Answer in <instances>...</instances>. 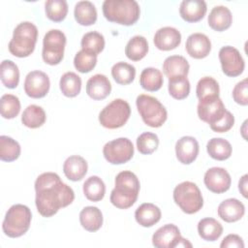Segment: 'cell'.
<instances>
[{
  "label": "cell",
  "instance_id": "obj_1",
  "mask_svg": "<svg viewBox=\"0 0 248 248\" xmlns=\"http://www.w3.org/2000/svg\"><path fill=\"white\" fill-rule=\"evenodd\" d=\"M35 203L43 217H51L60 208L71 204L75 200L73 189L63 183L55 172H44L35 181Z\"/></svg>",
  "mask_w": 248,
  "mask_h": 248
},
{
  "label": "cell",
  "instance_id": "obj_7",
  "mask_svg": "<svg viewBox=\"0 0 248 248\" xmlns=\"http://www.w3.org/2000/svg\"><path fill=\"white\" fill-rule=\"evenodd\" d=\"M173 201L186 214H194L203 206V199L201 190L191 181H184L175 186Z\"/></svg>",
  "mask_w": 248,
  "mask_h": 248
},
{
  "label": "cell",
  "instance_id": "obj_11",
  "mask_svg": "<svg viewBox=\"0 0 248 248\" xmlns=\"http://www.w3.org/2000/svg\"><path fill=\"white\" fill-rule=\"evenodd\" d=\"M219 60L223 73L228 77H238L244 71V59L233 46H226L221 47L219 50Z\"/></svg>",
  "mask_w": 248,
  "mask_h": 248
},
{
  "label": "cell",
  "instance_id": "obj_47",
  "mask_svg": "<svg viewBox=\"0 0 248 248\" xmlns=\"http://www.w3.org/2000/svg\"><path fill=\"white\" fill-rule=\"evenodd\" d=\"M221 248H243V239L237 234H228L220 244Z\"/></svg>",
  "mask_w": 248,
  "mask_h": 248
},
{
  "label": "cell",
  "instance_id": "obj_3",
  "mask_svg": "<svg viewBox=\"0 0 248 248\" xmlns=\"http://www.w3.org/2000/svg\"><path fill=\"white\" fill-rule=\"evenodd\" d=\"M103 14L110 22L130 26L140 18V9L135 0H106L103 3Z\"/></svg>",
  "mask_w": 248,
  "mask_h": 248
},
{
  "label": "cell",
  "instance_id": "obj_44",
  "mask_svg": "<svg viewBox=\"0 0 248 248\" xmlns=\"http://www.w3.org/2000/svg\"><path fill=\"white\" fill-rule=\"evenodd\" d=\"M159 145L158 136L151 132L140 134L137 139V147L140 153L148 155L153 153Z\"/></svg>",
  "mask_w": 248,
  "mask_h": 248
},
{
  "label": "cell",
  "instance_id": "obj_30",
  "mask_svg": "<svg viewBox=\"0 0 248 248\" xmlns=\"http://www.w3.org/2000/svg\"><path fill=\"white\" fill-rule=\"evenodd\" d=\"M164 83L163 75L160 70L156 68H145L142 70L140 76V86L149 92L158 91Z\"/></svg>",
  "mask_w": 248,
  "mask_h": 248
},
{
  "label": "cell",
  "instance_id": "obj_15",
  "mask_svg": "<svg viewBox=\"0 0 248 248\" xmlns=\"http://www.w3.org/2000/svg\"><path fill=\"white\" fill-rule=\"evenodd\" d=\"M199 142L191 136H184L180 138L175 143V154L177 160L183 165L193 163L199 154Z\"/></svg>",
  "mask_w": 248,
  "mask_h": 248
},
{
  "label": "cell",
  "instance_id": "obj_21",
  "mask_svg": "<svg viewBox=\"0 0 248 248\" xmlns=\"http://www.w3.org/2000/svg\"><path fill=\"white\" fill-rule=\"evenodd\" d=\"M207 11L203 0H184L179 7L180 16L187 22H197L203 18Z\"/></svg>",
  "mask_w": 248,
  "mask_h": 248
},
{
  "label": "cell",
  "instance_id": "obj_20",
  "mask_svg": "<svg viewBox=\"0 0 248 248\" xmlns=\"http://www.w3.org/2000/svg\"><path fill=\"white\" fill-rule=\"evenodd\" d=\"M244 213L245 206L237 199H227L218 206V216L227 223H233L240 220Z\"/></svg>",
  "mask_w": 248,
  "mask_h": 248
},
{
  "label": "cell",
  "instance_id": "obj_22",
  "mask_svg": "<svg viewBox=\"0 0 248 248\" xmlns=\"http://www.w3.org/2000/svg\"><path fill=\"white\" fill-rule=\"evenodd\" d=\"M87 162L78 155L68 157L63 164V171L65 176L72 181L81 180L87 172Z\"/></svg>",
  "mask_w": 248,
  "mask_h": 248
},
{
  "label": "cell",
  "instance_id": "obj_45",
  "mask_svg": "<svg viewBox=\"0 0 248 248\" xmlns=\"http://www.w3.org/2000/svg\"><path fill=\"white\" fill-rule=\"evenodd\" d=\"M232 98L234 102L241 106L248 105V83L247 78L236 83V85L232 89Z\"/></svg>",
  "mask_w": 248,
  "mask_h": 248
},
{
  "label": "cell",
  "instance_id": "obj_38",
  "mask_svg": "<svg viewBox=\"0 0 248 248\" xmlns=\"http://www.w3.org/2000/svg\"><path fill=\"white\" fill-rule=\"evenodd\" d=\"M111 76L116 83L126 85L135 79L136 69L126 62H117L111 68Z\"/></svg>",
  "mask_w": 248,
  "mask_h": 248
},
{
  "label": "cell",
  "instance_id": "obj_10",
  "mask_svg": "<svg viewBox=\"0 0 248 248\" xmlns=\"http://www.w3.org/2000/svg\"><path fill=\"white\" fill-rule=\"evenodd\" d=\"M103 154L105 159L112 165L125 164L134 155V145L129 139L118 138L104 145Z\"/></svg>",
  "mask_w": 248,
  "mask_h": 248
},
{
  "label": "cell",
  "instance_id": "obj_36",
  "mask_svg": "<svg viewBox=\"0 0 248 248\" xmlns=\"http://www.w3.org/2000/svg\"><path fill=\"white\" fill-rule=\"evenodd\" d=\"M80 45L82 50L94 55H98L105 47V38L101 33L91 31L82 36Z\"/></svg>",
  "mask_w": 248,
  "mask_h": 248
},
{
  "label": "cell",
  "instance_id": "obj_37",
  "mask_svg": "<svg viewBox=\"0 0 248 248\" xmlns=\"http://www.w3.org/2000/svg\"><path fill=\"white\" fill-rule=\"evenodd\" d=\"M19 143L8 136L0 137V159L4 162L16 161L20 155Z\"/></svg>",
  "mask_w": 248,
  "mask_h": 248
},
{
  "label": "cell",
  "instance_id": "obj_34",
  "mask_svg": "<svg viewBox=\"0 0 248 248\" xmlns=\"http://www.w3.org/2000/svg\"><path fill=\"white\" fill-rule=\"evenodd\" d=\"M0 78L6 87L16 88L19 82V71L16 64L9 59L3 60L0 66Z\"/></svg>",
  "mask_w": 248,
  "mask_h": 248
},
{
  "label": "cell",
  "instance_id": "obj_16",
  "mask_svg": "<svg viewBox=\"0 0 248 248\" xmlns=\"http://www.w3.org/2000/svg\"><path fill=\"white\" fill-rule=\"evenodd\" d=\"M180 236V231L175 225L167 224L154 232L152 244L157 248H176Z\"/></svg>",
  "mask_w": 248,
  "mask_h": 248
},
{
  "label": "cell",
  "instance_id": "obj_35",
  "mask_svg": "<svg viewBox=\"0 0 248 248\" xmlns=\"http://www.w3.org/2000/svg\"><path fill=\"white\" fill-rule=\"evenodd\" d=\"M59 86L64 96L74 98L78 96L81 90V78L74 72H67L62 75Z\"/></svg>",
  "mask_w": 248,
  "mask_h": 248
},
{
  "label": "cell",
  "instance_id": "obj_33",
  "mask_svg": "<svg viewBox=\"0 0 248 248\" xmlns=\"http://www.w3.org/2000/svg\"><path fill=\"white\" fill-rule=\"evenodd\" d=\"M82 189L85 198L91 202H99L105 197L106 185L104 181L97 175L88 177L83 183Z\"/></svg>",
  "mask_w": 248,
  "mask_h": 248
},
{
  "label": "cell",
  "instance_id": "obj_42",
  "mask_svg": "<svg viewBox=\"0 0 248 248\" xmlns=\"http://www.w3.org/2000/svg\"><path fill=\"white\" fill-rule=\"evenodd\" d=\"M169 93L176 100H183L190 93V82L187 77L173 78L169 79Z\"/></svg>",
  "mask_w": 248,
  "mask_h": 248
},
{
  "label": "cell",
  "instance_id": "obj_13",
  "mask_svg": "<svg viewBox=\"0 0 248 248\" xmlns=\"http://www.w3.org/2000/svg\"><path fill=\"white\" fill-rule=\"evenodd\" d=\"M50 81L47 75L42 71L29 72L24 80V91L27 96L40 99L45 97L49 90Z\"/></svg>",
  "mask_w": 248,
  "mask_h": 248
},
{
  "label": "cell",
  "instance_id": "obj_41",
  "mask_svg": "<svg viewBox=\"0 0 248 248\" xmlns=\"http://www.w3.org/2000/svg\"><path fill=\"white\" fill-rule=\"evenodd\" d=\"M20 111L19 99L13 94H4L0 99L1 116L6 119H13Z\"/></svg>",
  "mask_w": 248,
  "mask_h": 248
},
{
  "label": "cell",
  "instance_id": "obj_43",
  "mask_svg": "<svg viewBox=\"0 0 248 248\" xmlns=\"http://www.w3.org/2000/svg\"><path fill=\"white\" fill-rule=\"evenodd\" d=\"M97 64V55L88 53L84 50H79L77 52L74 58L75 68L82 74L91 72Z\"/></svg>",
  "mask_w": 248,
  "mask_h": 248
},
{
  "label": "cell",
  "instance_id": "obj_26",
  "mask_svg": "<svg viewBox=\"0 0 248 248\" xmlns=\"http://www.w3.org/2000/svg\"><path fill=\"white\" fill-rule=\"evenodd\" d=\"M79 222L88 232H97L103 225V214L96 206H86L79 213Z\"/></svg>",
  "mask_w": 248,
  "mask_h": 248
},
{
  "label": "cell",
  "instance_id": "obj_6",
  "mask_svg": "<svg viewBox=\"0 0 248 248\" xmlns=\"http://www.w3.org/2000/svg\"><path fill=\"white\" fill-rule=\"evenodd\" d=\"M136 105L142 121L149 127L159 128L168 118L166 108L155 97L140 94L137 97Z\"/></svg>",
  "mask_w": 248,
  "mask_h": 248
},
{
  "label": "cell",
  "instance_id": "obj_39",
  "mask_svg": "<svg viewBox=\"0 0 248 248\" xmlns=\"http://www.w3.org/2000/svg\"><path fill=\"white\" fill-rule=\"evenodd\" d=\"M219 84L217 80H215L211 77L202 78L197 84L196 93L199 101L207 99V98H215L219 97Z\"/></svg>",
  "mask_w": 248,
  "mask_h": 248
},
{
  "label": "cell",
  "instance_id": "obj_18",
  "mask_svg": "<svg viewBox=\"0 0 248 248\" xmlns=\"http://www.w3.org/2000/svg\"><path fill=\"white\" fill-rule=\"evenodd\" d=\"M187 53L196 59L206 57L211 50V42L209 38L202 33H193L186 41Z\"/></svg>",
  "mask_w": 248,
  "mask_h": 248
},
{
  "label": "cell",
  "instance_id": "obj_24",
  "mask_svg": "<svg viewBox=\"0 0 248 248\" xmlns=\"http://www.w3.org/2000/svg\"><path fill=\"white\" fill-rule=\"evenodd\" d=\"M161 215V210L157 205L151 202H145L136 209L135 219L140 226L149 228L160 221Z\"/></svg>",
  "mask_w": 248,
  "mask_h": 248
},
{
  "label": "cell",
  "instance_id": "obj_2",
  "mask_svg": "<svg viewBox=\"0 0 248 248\" xmlns=\"http://www.w3.org/2000/svg\"><path fill=\"white\" fill-rule=\"evenodd\" d=\"M140 187V180L134 172L130 170L119 172L115 177L114 188L110 193V202L120 209L131 207L138 199Z\"/></svg>",
  "mask_w": 248,
  "mask_h": 248
},
{
  "label": "cell",
  "instance_id": "obj_19",
  "mask_svg": "<svg viewBox=\"0 0 248 248\" xmlns=\"http://www.w3.org/2000/svg\"><path fill=\"white\" fill-rule=\"evenodd\" d=\"M110 81L105 75L96 74L86 82V93L93 100H104L110 94Z\"/></svg>",
  "mask_w": 248,
  "mask_h": 248
},
{
  "label": "cell",
  "instance_id": "obj_46",
  "mask_svg": "<svg viewBox=\"0 0 248 248\" xmlns=\"http://www.w3.org/2000/svg\"><path fill=\"white\" fill-rule=\"evenodd\" d=\"M234 124V116L229 110H227L225 116L213 125H210L212 131L216 133H225L232 128Z\"/></svg>",
  "mask_w": 248,
  "mask_h": 248
},
{
  "label": "cell",
  "instance_id": "obj_40",
  "mask_svg": "<svg viewBox=\"0 0 248 248\" xmlns=\"http://www.w3.org/2000/svg\"><path fill=\"white\" fill-rule=\"evenodd\" d=\"M45 11L48 19L60 22L68 14V4L65 0H47L45 3Z\"/></svg>",
  "mask_w": 248,
  "mask_h": 248
},
{
  "label": "cell",
  "instance_id": "obj_27",
  "mask_svg": "<svg viewBox=\"0 0 248 248\" xmlns=\"http://www.w3.org/2000/svg\"><path fill=\"white\" fill-rule=\"evenodd\" d=\"M74 16L77 22L83 26H89L97 20V11L90 1H79L76 4Z\"/></svg>",
  "mask_w": 248,
  "mask_h": 248
},
{
  "label": "cell",
  "instance_id": "obj_25",
  "mask_svg": "<svg viewBox=\"0 0 248 248\" xmlns=\"http://www.w3.org/2000/svg\"><path fill=\"white\" fill-rule=\"evenodd\" d=\"M208 25L215 31L222 32L230 28L232 22V16L229 8L225 6H215L209 13Z\"/></svg>",
  "mask_w": 248,
  "mask_h": 248
},
{
  "label": "cell",
  "instance_id": "obj_17",
  "mask_svg": "<svg viewBox=\"0 0 248 248\" xmlns=\"http://www.w3.org/2000/svg\"><path fill=\"white\" fill-rule=\"evenodd\" d=\"M153 42L155 46L160 50H171L180 45L181 34L174 27H162L156 31Z\"/></svg>",
  "mask_w": 248,
  "mask_h": 248
},
{
  "label": "cell",
  "instance_id": "obj_9",
  "mask_svg": "<svg viewBox=\"0 0 248 248\" xmlns=\"http://www.w3.org/2000/svg\"><path fill=\"white\" fill-rule=\"evenodd\" d=\"M66 36L59 29L47 31L43 40V60L51 66L59 64L64 57Z\"/></svg>",
  "mask_w": 248,
  "mask_h": 248
},
{
  "label": "cell",
  "instance_id": "obj_28",
  "mask_svg": "<svg viewBox=\"0 0 248 248\" xmlns=\"http://www.w3.org/2000/svg\"><path fill=\"white\" fill-rule=\"evenodd\" d=\"M206 150L208 155L218 161H225L232 155L231 143L223 138H212L206 144Z\"/></svg>",
  "mask_w": 248,
  "mask_h": 248
},
{
  "label": "cell",
  "instance_id": "obj_48",
  "mask_svg": "<svg viewBox=\"0 0 248 248\" xmlns=\"http://www.w3.org/2000/svg\"><path fill=\"white\" fill-rule=\"evenodd\" d=\"M247 178H248V175L244 174L239 179V182H238V190L244 198H247Z\"/></svg>",
  "mask_w": 248,
  "mask_h": 248
},
{
  "label": "cell",
  "instance_id": "obj_32",
  "mask_svg": "<svg viewBox=\"0 0 248 248\" xmlns=\"http://www.w3.org/2000/svg\"><path fill=\"white\" fill-rule=\"evenodd\" d=\"M46 118V112L42 107L37 105H30L23 110L21 115V122L28 128L37 129L45 124Z\"/></svg>",
  "mask_w": 248,
  "mask_h": 248
},
{
  "label": "cell",
  "instance_id": "obj_23",
  "mask_svg": "<svg viewBox=\"0 0 248 248\" xmlns=\"http://www.w3.org/2000/svg\"><path fill=\"white\" fill-rule=\"evenodd\" d=\"M189 69L188 61L181 55H170L167 57L163 63V72L169 79L187 77Z\"/></svg>",
  "mask_w": 248,
  "mask_h": 248
},
{
  "label": "cell",
  "instance_id": "obj_14",
  "mask_svg": "<svg viewBox=\"0 0 248 248\" xmlns=\"http://www.w3.org/2000/svg\"><path fill=\"white\" fill-rule=\"evenodd\" d=\"M203 182L206 188L212 193L222 194L230 189L232 179L230 173L225 169L213 167L204 173Z\"/></svg>",
  "mask_w": 248,
  "mask_h": 248
},
{
  "label": "cell",
  "instance_id": "obj_4",
  "mask_svg": "<svg viewBox=\"0 0 248 248\" xmlns=\"http://www.w3.org/2000/svg\"><path fill=\"white\" fill-rule=\"evenodd\" d=\"M38 38V29L30 21L20 22L14 30L13 38L9 43V51L14 56L23 58L29 56L35 49Z\"/></svg>",
  "mask_w": 248,
  "mask_h": 248
},
{
  "label": "cell",
  "instance_id": "obj_29",
  "mask_svg": "<svg viewBox=\"0 0 248 248\" xmlns=\"http://www.w3.org/2000/svg\"><path fill=\"white\" fill-rule=\"evenodd\" d=\"M199 235L205 241H215L223 233L222 225L214 218H203L198 223Z\"/></svg>",
  "mask_w": 248,
  "mask_h": 248
},
{
  "label": "cell",
  "instance_id": "obj_5",
  "mask_svg": "<svg viewBox=\"0 0 248 248\" xmlns=\"http://www.w3.org/2000/svg\"><path fill=\"white\" fill-rule=\"evenodd\" d=\"M32 213L24 204H14L6 212L2 229L6 235L12 238L23 235L29 230Z\"/></svg>",
  "mask_w": 248,
  "mask_h": 248
},
{
  "label": "cell",
  "instance_id": "obj_8",
  "mask_svg": "<svg viewBox=\"0 0 248 248\" xmlns=\"http://www.w3.org/2000/svg\"><path fill=\"white\" fill-rule=\"evenodd\" d=\"M130 115V105L123 99H114L100 111L99 122L107 129H117L126 124Z\"/></svg>",
  "mask_w": 248,
  "mask_h": 248
},
{
  "label": "cell",
  "instance_id": "obj_31",
  "mask_svg": "<svg viewBox=\"0 0 248 248\" xmlns=\"http://www.w3.org/2000/svg\"><path fill=\"white\" fill-rule=\"evenodd\" d=\"M148 52V43L143 36H134L130 39L125 47L126 56L132 61L141 60Z\"/></svg>",
  "mask_w": 248,
  "mask_h": 248
},
{
  "label": "cell",
  "instance_id": "obj_12",
  "mask_svg": "<svg viewBox=\"0 0 248 248\" xmlns=\"http://www.w3.org/2000/svg\"><path fill=\"white\" fill-rule=\"evenodd\" d=\"M197 112L199 118L210 126L222 119L227 109L223 101L219 97H215L201 100L197 107Z\"/></svg>",
  "mask_w": 248,
  "mask_h": 248
}]
</instances>
